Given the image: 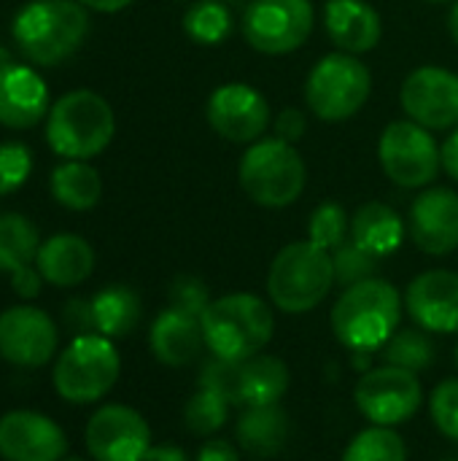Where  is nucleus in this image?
Here are the masks:
<instances>
[{
    "instance_id": "obj_26",
    "label": "nucleus",
    "mask_w": 458,
    "mask_h": 461,
    "mask_svg": "<svg viewBox=\"0 0 458 461\" xmlns=\"http://www.w3.org/2000/svg\"><path fill=\"white\" fill-rule=\"evenodd\" d=\"M92 316H94V332L111 340H121L140 324L143 303L135 289L113 284L92 297Z\"/></svg>"
},
{
    "instance_id": "obj_42",
    "label": "nucleus",
    "mask_w": 458,
    "mask_h": 461,
    "mask_svg": "<svg viewBox=\"0 0 458 461\" xmlns=\"http://www.w3.org/2000/svg\"><path fill=\"white\" fill-rule=\"evenodd\" d=\"M194 461H240V448L229 440H216L208 438V443L200 446Z\"/></svg>"
},
{
    "instance_id": "obj_46",
    "label": "nucleus",
    "mask_w": 458,
    "mask_h": 461,
    "mask_svg": "<svg viewBox=\"0 0 458 461\" xmlns=\"http://www.w3.org/2000/svg\"><path fill=\"white\" fill-rule=\"evenodd\" d=\"M448 30H451V38L456 41L458 46V0L451 3V11H448Z\"/></svg>"
},
{
    "instance_id": "obj_36",
    "label": "nucleus",
    "mask_w": 458,
    "mask_h": 461,
    "mask_svg": "<svg viewBox=\"0 0 458 461\" xmlns=\"http://www.w3.org/2000/svg\"><path fill=\"white\" fill-rule=\"evenodd\" d=\"M238 375H240V362H229V359H221V357L211 354L200 365L197 384H200V389L216 392L224 400H229L232 408H238Z\"/></svg>"
},
{
    "instance_id": "obj_47",
    "label": "nucleus",
    "mask_w": 458,
    "mask_h": 461,
    "mask_svg": "<svg viewBox=\"0 0 458 461\" xmlns=\"http://www.w3.org/2000/svg\"><path fill=\"white\" fill-rule=\"evenodd\" d=\"M424 3H437V5H443V3H456V0H424Z\"/></svg>"
},
{
    "instance_id": "obj_2",
    "label": "nucleus",
    "mask_w": 458,
    "mask_h": 461,
    "mask_svg": "<svg viewBox=\"0 0 458 461\" xmlns=\"http://www.w3.org/2000/svg\"><path fill=\"white\" fill-rule=\"evenodd\" d=\"M16 49L35 65H59L89 35V14L78 0H32L13 16Z\"/></svg>"
},
{
    "instance_id": "obj_25",
    "label": "nucleus",
    "mask_w": 458,
    "mask_h": 461,
    "mask_svg": "<svg viewBox=\"0 0 458 461\" xmlns=\"http://www.w3.org/2000/svg\"><path fill=\"white\" fill-rule=\"evenodd\" d=\"M351 240L378 259L391 257L405 240V221L386 203H364L351 216Z\"/></svg>"
},
{
    "instance_id": "obj_50",
    "label": "nucleus",
    "mask_w": 458,
    "mask_h": 461,
    "mask_svg": "<svg viewBox=\"0 0 458 461\" xmlns=\"http://www.w3.org/2000/svg\"><path fill=\"white\" fill-rule=\"evenodd\" d=\"M224 3H235V0H224Z\"/></svg>"
},
{
    "instance_id": "obj_49",
    "label": "nucleus",
    "mask_w": 458,
    "mask_h": 461,
    "mask_svg": "<svg viewBox=\"0 0 458 461\" xmlns=\"http://www.w3.org/2000/svg\"><path fill=\"white\" fill-rule=\"evenodd\" d=\"M62 461H84V459H78V456H65Z\"/></svg>"
},
{
    "instance_id": "obj_16",
    "label": "nucleus",
    "mask_w": 458,
    "mask_h": 461,
    "mask_svg": "<svg viewBox=\"0 0 458 461\" xmlns=\"http://www.w3.org/2000/svg\"><path fill=\"white\" fill-rule=\"evenodd\" d=\"M67 435L35 411H8L0 416V456L5 461H62Z\"/></svg>"
},
{
    "instance_id": "obj_3",
    "label": "nucleus",
    "mask_w": 458,
    "mask_h": 461,
    "mask_svg": "<svg viewBox=\"0 0 458 461\" xmlns=\"http://www.w3.org/2000/svg\"><path fill=\"white\" fill-rule=\"evenodd\" d=\"M200 321L205 348L229 362H246L262 354L275 332L273 308L251 292H232L213 300Z\"/></svg>"
},
{
    "instance_id": "obj_20",
    "label": "nucleus",
    "mask_w": 458,
    "mask_h": 461,
    "mask_svg": "<svg viewBox=\"0 0 458 461\" xmlns=\"http://www.w3.org/2000/svg\"><path fill=\"white\" fill-rule=\"evenodd\" d=\"M148 348L165 367H189L205 348L202 321L186 311L167 305L148 327Z\"/></svg>"
},
{
    "instance_id": "obj_17",
    "label": "nucleus",
    "mask_w": 458,
    "mask_h": 461,
    "mask_svg": "<svg viewBox=\"0 0 458 461\" xmlns=\"http://www.w3.org/2000/svg\"><path fill=\"white\" fill-rule=\"evenodd\" d=\"M405 311L429 335H458V273L427 270L405 289Z\"/></svg>"
},
{
    "instance_id": "obj_21",
    "label": "nucleus",
    "mask_w": 458,
    "mask_h": 461,
    "mask_svg": "<svg viewBox=\"0 0 458 461\" xmlns=\"http://www.w3.org/2000/svg\"><path fill=\"white\" fill-rule=\"evenodd\" d=\"M324 30L337 51L359 57L381 43L383 22L367 0H327Z\"/></svg>"
},
{
    "instance_id": "obj_24",
    "label": "nucleus",
    "mask_w": 458,
    "mask_h": 461,
    "mask_svg": "<svg viewBox=\"0 0 458 461\" xmlns=\"http://www.w3.org/2000/svg\"><path fill=\"white\" fill-rule=\"evenodd\" d=\"M292 375L281 357L273 354H256L246 362H240L238 375V408H262V405H278L283 394L289 392Z\"/></svg>"
},
{
    "instance_id": "obj_9",
    "label": "nucleus",
    "mask_w": 458,
    "mask_h": 461,
    "mask_svg": "<svg viewBox=\"0 0 458 461\" xmlns=\"http://www.w3.org/2000/svg\"><path fill=\"white\" fill-rule=\"evenodd\" d=\"M316 11L310 0H251L240 19L246 43L267 57L297 51L313 32Z\"/></svg>"
},
{
    "instance_id": "obj_32",
    "label": "nucleus",
    "mask_w": 458,
    "mask_h": 461,
    "mask_svg": "<svg viewBox=\"0 0 458 461\" xmlns=\"http://www.w3.org/2000/svg\"><path fill=\"white\" fill-rule=\"evenodd\" d=\"M229 413H232L229 400H224L216 392L197 389L184 405V427L194 438H213L221 427H227Z\"/></svg>"
},
{
    "instance_id": "obj_22",
    "label": "nucleus",
    "mask_w": 458,
    "mask_h": 461,
    "mask_svg": "<svg viewBox=\"0 0 458 461\" xmlns=\"http://www.w3.org/2000/svg\"><path fill=\"white\" fill-rule=\"evenodd\" d=\"M35 267L46 284L59 286V289H70V286L84 284L92 276L94 249L81 235L59 232V235H51L49 240L40 243L38 257H35Z\"/></svg>"
},
{
    "instance_id": "obj_41",
    "label": "nucleus",
    "mask_w": 458,
    "mask_h": 461,
    "mask_svg": "<svg viewBox=\"0 0 458 461\" xmlns=\"http://www.w3.org/2000/svg\"><path fill=\"white\" fill-rule=\"evenodd\" d=\"M40 286H43V276L38 273V267L27 265V267H19L16 273H11V289L22 297V300H35L40 294Z\"/></svg>"
},
{
    "instance_id": "obj_45",
    "label": "nucleus",
    "mask_w": 458,
    "mask_h": 461,
    "mask_svg": "<svg viewBox=\"0 0 458 461\" xmlns=\"http://www.w3.org/2000/svg\"><path fill=\"white\" fill-rule=\"evenodd\" d=\"M78 3L92 8V11H100V14H116V11L132 5L135 0H78Z\"/></svg>"
},
{
    "instance_id": "obj_35",
    "label": "nucleus",
    "mask_w": 458,
    "mask_h": 461,
    "mask_svg": "<svg viewBox=\"0 0 458 461\" xmlns=\"http://www.w3.org/2000/svg\"><path fill=\"white\" fill-rule=\"evenodd\" d=\"M429 416L440 435L458 443V378H445L432 389Z\"/></svg>"
},
{
    "instance_id": "obj_12",
    "label": "nucleus",
    "mask_w": 458,
    "mask_h": 461,
    "mask_svg": "<svg viewBox=\"0 0 458 461\" xmlns=\"http://www.w3.org/2000/svg\"><path fill=\"white\" fill-rule=\"evenodd\" d=\"M86 451L94 461H143L151 443L148 421L130 405H100L86 421Z\"/></svg>"
},
{
    "instance_id": "obj_48",
    "label": "nucleus",
    "mask_w": 458,
    "mask_h": 461,
    "mask_svg": "<svg viewBox=\"0 0 458 461\" xmlns=\"http://www.w3.org/2000/svg\"><path fill=\"white\" fill-rule=\"evenodd\" d=\"M454 365H456V370H458V343H456V348H454Z\"/></svg>"
},
{
    "instance_id": "obj_31",
    "label": "nucleus",
    "mask_w": 458,
    "mask_h": 461,
    "mask_svg": "<svg viewBox=\"0 0 458 461\" xmlns=\"http://www.w3.org/2000/svg\"><path fill=\"white\" fill-rule=\"evenodd\" d=\"M343 461H408L405 438L391 427L370 424L343 451Z\"/></svg>"
},
{
    "instance_id": "obj_19",
    "label": "nucleus",
    "mask_w": 458,
    "mask_h": 461,
    "mask_svg": "<svg viewBox=\"0 0 458 461\" xmlns=\"http://www.w3.org/2000/svg\"><path fill=\"white\" fill-rule=\"evenodd\" d=\"M51 111L49 86L27 65H0V124L11 130L35 127Z\"/></svg>"
},
{
    "instance_id": "obj_10",
    "label": "nucleus",
    "mask_w": 458,
    "mask_h": 461,
    "mask_svg": "<svg viewBox=\"0 0 458 461\" xmlns=\"http://www.w3.org/2000/svg\"><path fill=\"white\" fill-rule=\"evenodd\" d=\"M378 159L386 178L402 189H427L443 167L432 130L410 119L391 122L383 130L378 140Z\"/></svg>"
},
{
    "instance_id": "obj_1",
    "label": "nucleus",
    "mask_w": 458,
    "mask_h": 461,
    "mask_svg": "<svg viewBox=\"0 0 458 461\" xmlns=\"http://www.w3.org/2000/svg\"><path fill=\"white\" fill-rule=\"evenodd\" d=\"M405 297L383 278H367L343 289L332 305L329 324L340 346L348 351L378 354L400 330Z\"/></svg>"
},
{
    "instance_id": "obj_13",
    "label": "nucleus",
    "mask_w": 458,
    "mask_h": 461,
    "mask_svg": "<svg viewBox=\"0 0 458 461\" xmlns=\"http://www.w3.org/2000/svg\"><path fill=\"white\" fill-rule=\"evenodd\" d=\"M205 116L211 130L229 143H256L270 127L267 97L243 81L221 84L211 92Z\"/></svg>"
},
{
    "instance_id": "obj_14",
    "label": "nucleus",
    "mask_w": 458,
    "mask_h": 461,
    "mask_svg": "<svg viewBox=\"0 0 458 461\" xmlns=\"http://www.w3.org/2000/svg\"><path fill=\"white\" fill-rule=\"evenodd\" d=\"M402 111L427 130H451L458 124V76L440 65H421L402 81Z\"/></svg>"
},
{
    "instance_id": "obj_37",
    "label": "nucleus",
    "mask_w": 458,
    "mask_h": 461,
    "mask_svg": "<svg viewBox=\"0 0 458 461\" xmlns=\"http://www.w3.org/2000/svg\"><path fill=\"white\" fill-rule=\"evenodd\" d=\"M32 170V154L19 140L0 143V197L16 192Z\"/></svg>"
},
{
    "instance_id": "obj_11",
    "label": "nucleus",
    "mask_w": 458,
    "mask_h": 461,
    "mask_svg": "<svg viewBox=\"0 0 458 461\" xmlns=\"http://www.w3.org/2000/svg\"><path fill=\"white\" fill-rule=\"evenodd\" d=\"M354 402L370 424L397 429L421 411L424 386L416 373L381 365L362 373L354 386Z\"/></svg>"
},
{
    "instance_id": "obj_30",
    "label": "nucleus",
    "mask_w": 458,
    "mask_h": 461,
    "mask_svg": "<svg viewBox=\"0 0 458 461\" xmlns=\"http://www.w3.org/2000/svg\"><path fill=\"white\" fill-rule=\"evenodd\" d=\"M235 30V16L224 0H197L184 14V32L200 46H219Z\"/></svg>"
},
{
    "instance_id": "obj_5",
    "label": "nucleus",
    "mask_w": 458,
    "mask_h": 461,
    "mask_svg": "<svg viewBox=\"0 0 458 461\" xmlns=\"http://www.w3.org/2000/svg\"><path fill=\"white\" fill-rule=\"evenodd\" d=\"M335 284L337 281L332 254L310 240H294L283 246L273 257L267 270L270 303L289 316L319 308L329 297Z\"/></svg>"
},
{
    "instance_id": "obj_44",
    "label": "nucleus",
    "mask_w": 458,
    "mask_h": 461,
    "mask_svg": "<svg viewBox=\"0 0 458 461\" xmlns=\"http://www.w3.org/2000/svg\"><path fill=\"white\" fill-rule=\"evenodd\" d=\"M143 461H192V459H189V454H186L184 448H178V446H173V443H162V446H151Z\"/></svg>"
},
{
    "instance_id": "obj_39",
    "label": "nucleus",
    "mask_w": 458,
    "mask_h": 461,
    "mask_svg": "<svg viewBox=\"0 0 458 461\" xmlns=\"http://www.w3.org/2000/svg\"><path fill=\"white\" fill-rule=\"evenodd\" d=\"M305 132H308V116H305V111L289 105V108H283L275 116V138H281L286 143H297L300 138H305Z\"/></svg>"
},
{
    "instance_id": "obj_34",
    "label": "nucleus",
    "mask_w": 458,
    "mask_h": 461,
    "mask_svg": "<svg viewBox=\"0 0 458 461\" xmlns=\"http://www.w3.org/2000/svg\"><path fill=\"white\" fill-rule=\"evenodd\" d=\"M332 262H335V281L343 289H348L354 284H362L367 278H375L378 276V265H381L378 257H373L370 251L356 246L351 238L340 249L332 251Z\"/></svg>"
},
{
    "instance_id": "obj_29",
    "label": "nucleus",
    "mask_w": 458,
    "mask_h": 461,
    "mask_svg": "<svg viewBox=\"0 0 458 461\" xmlns=\"http://www.w3.org/2000/svg\"><path fill=\"white\" fill-rule=\"evenodd\" d=\"M378 354H381V365L402 367V370H410L416 375L424 373V370H429L435 365V359H437L435 340L421 327L397 330L391 335V340Z\"/></svg>"
},
{
    "instance_id": "obj_7",
    "label": "nucleus",
    "mask_w": 458,
    "mask_h": 461,
    "mask_svg": "<svg viewBox=\"0 0 458 461\" xmlns=\"http://www.w3.org/2000/svg\"><path fill=\"white\" fill-rule=\"evenodd\" d=\"M121 375L116 343L100 332L73 338L57 357L51 381L57 394L70 405H94L111 394Z\"/></svg>"
},
{
    "instance_id": "obj_27",
    "label": "nucleus",
    "mask_w": 458,
    "mask_h": 461,
    "mask_svg": "<svg viewBox=\"0 0 458 461\" xmlns=\"http://www.w3.org/2000/svg\"><path fill=\"white\" fill-rule=\"evenodd\" d=\"M51 197L67 211H92L103 197L100 173L81 159H65L51 170L49 178Z\"/></svg>"
},
{
    "instance_id": "obj_43",
    "label": "nucleus",
    "mask_w": 458,
    "mask_h": 461,
    "mask_svg": "<svg viewBox=\"0 0 458 461\" xmlns=\"http://www.w3.org/2000/svg\"><path fill=\"white\" fill-rule=\"evenodd\" d=\"M440 162H443V170L458 181V130H454L448 135V140L440 146Z\"/></svg>"
},
{
    "instance_id": "obj_8",
    "label": "nucleus",
    "mask_w": 458,
    "mask_h": 461,
    "mask_svg": "<svg viewBox=\"0 0 458 461\" xmlns=\"http://www.w3.org/2000/svg\"><path fill=\"white\" fill-rule=\"evenodd\" d=\"M370 95L373 73L356 54H324L305 78V103L321 122H346L356 116Z\"/></svg>"
},
{
    "instance_id": "obj_23",
    "label": "nucleus",
    "mask_w": 458,
    "mask_h": 461,
    "mask_svg": "<svg viewBox=\"0 0 458 461\" xmlns=\"http://www.w3.org/2000/svg\"><path fill=\"white\" fill-rule=\"evenodd\" d=\"M235 440L254 459H275L289 440V413L281 405L243 408L235 421Z\"/></svg>"
},
{
    "instance_id": "obj_28",
    "label": "nucleus",
    "mask_w": 458,
    "mask_h": 461,
    "mask_svg": "<svg viewBox=\"0 0 458 461\" xmlns=\"http://www.w3.org/2000/svg\"><path fill=\"white\" fill-rule=\"evenodd\" d=\"M40 249V238L35 224L22 213H3L0 216V270L16 273L35 262Z\"/></svg>"
},
{
    "instance_id": "obj_51",
    "label": "nucleus",
    "mask_w": 458,
    "mask_h": 461,
    "mask_svg": "<svg viewBox=\"0 0 458 461\" xmlns=\"http://www.w3.org/2000/svg\"><path fill=\"white\" fill-rule=\"evenodd\" d=\"M445 461H458V459H445Z\"/></svg>"
},
{
    "instance_id": "obj_18",
    "label": "nucleus",
    "mask_w": 458,
    "mask_h": 461,
    "mask_svg": "<svg viewBox=\"0 0 458 461\" xmlns=\"http://www.w3.org/2000/svg\"><path fill=\"white\" fill-rule=\"evenodd\" d=\"M408 230L413 243L429 257H448L458 249V194L448 186L424 189L413 205Z\"/></svg>"
},
{
    "instance_id": "obj_6",
    "label": "nucleus",
    "mask_w": 458,
    "mask_h": 461,
    "mask_svg": "<svg viewBox=\"0 0 458 461\" xmlns=\"http://www.w3.org/2000/svg\"><path fill=\"white\" fill-rule=\"evenodd\" d=\"M240 189L262 208H286L300 200L308 184V167L294 143L281 138H259L238 165Z\"/></svg>"
},
{
    "instance_id": "obj_4",
    "label": "nucleus",
    "mask_w": 458,
    "mask_h": 461,
    "mask_svg": "<svg viewBox=\"0 0 458 461\" xmlns=\"http://www.w3.org/2000/svg\"><path fill=\"white\" fill-rule=\"evenodd\" d=\"M116 132V116L105 97L92 89L62 95L46 119V143L62 159L100 157Z\"/></svg>"
},
{
    "instance_id": "obj_38",
    "label": "nucleus",
    "mask_w": 458,
    "mask_h": 461,
    "mask_svg": "<svg viewBox=\"0 0 458 461\" xmlns=\"http://www.w3.org/2000/svg\"><path fill=\"white\" fill-rule=\"evenodd\" d=\"M167 300H170L173 308L186 311L192 316H202L208 311V305L213 303L205 281H200L197 276H178V278H173V284L167 289Z\"/></svg>"
},
{
    "instance_id": "obj_15",
    "label": "nucleus",
    "mask_w": 458,
    "mask_h": 461,
    "mask_svg": "<svg viewBox=\"0 0 458 461\" xmlns=\"http://www.w3.org/2000/svg\"><path fill=\"white\" fill-rule=\"evenodd\" d=\"M59 332L54 319L35 305H13L0 313V357L13 367H43L54 359Z\"/></svg>"
},
{
    "instance_id": "obj_33",
    "label": "nucleus",
    "mask_w": 458,
    "mask_h": 461,
    "mask_svg": "<svg viewBox=\"0 0 458 461\" xmlns=\"http://www.w3.org/2000/svg\"><path fill=\"white\" fill-rule=\"evenodd\" d=\"M351 238V219L340 203H321L308 219V240L324 251L340 249Z\"/></svg>"
},
{
    "instance_id": "obj_40",
    "label": "nucleus",
    "mask_w": 458,
    "mask_h": 461,
    "mask_svg": "<svg viewBox=\"0 0 458 461\" xmlns=\"http://www.w3.org/2000/svg\"><path fill=\"white\" fill-rule=\"evenodd\" d=\"M62 321H65V327L73 332V338L94 332L92 300H70V303L65 305V311H62Z\"/></svg>"
}]
</instances>
